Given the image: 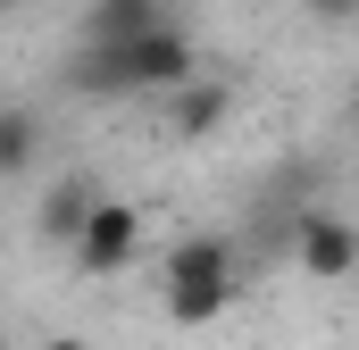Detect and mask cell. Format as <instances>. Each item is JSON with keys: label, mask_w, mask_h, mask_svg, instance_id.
I'll return each mask as SVG.
<instances>
[{"label": "cell", "mask_w": 359, "mask_h": 350, "mask_svg": "<svg viewBox=\"0 0 359 350\" xmlns=\"http://www.w3.org/2000/svg\"><path fill=\"white\" fill-rule=\"evenodd\" d=\"M117 59H126V92H184L201 76V42L184 34V17L142 34V42H117Z\"/></svg>", "instance_id": "1"}, {"label": "cell", "mask_w": 359, "mask_h": 350, "mask_svg": "<svg viewBox=\"0 0 359 350\" xmlns=\"http://www.w3.org/2000/svg\"><path fill=\"white\" fill-rule=\"evenodd\" d=\"M284 251L301 259V275H318V284H351L359 275V225L334 217V209H301Z\"/></svg>", "instance_id": "2"}, {"label": "cell", "mask_w": 359, "mask_h": 350, "mask_svg": "<svg viewBox=\"0 0 359 350\" xmlns=\"http://www.w3.org/2000/svg\"><path fill=\"white\" fill-rule=\"evenodd\" d=\"M134 259H142V209L134 200H100L92 225H84V242H76V267L109 284V275H126Z\"/></svg>", "instance_id": "3"}, {"label": "cell", "mask_w": 359, "mask_h": 350, "mask_svg": "<svg viewBox=\"0 0 359 350\" xmlns=\"http://www.w3.org/2000/svg\"><path fill=\"white\" fill-rule=\"evenodd\" d=\"M100 200H109V192H100V175H84V167L50 175V192H42V209H34V234H42V242H59V251H76Z\"/></svg>", "instance_id": "4"}, {"label": "cell", "mask_w": 359, "mask_h": 350, "mask_svg": "<svg viewBox=\"0 0 359 350\" xmlns=\"http://www.w3.org/2000/svg\"><path fill=\"white\" fill-rule=\"evenodd\" d=\"M159 25H176L168 0H92V8H84V42H100V50L142 42V34H159Z\"/></svg>", "instance_id": "5"}, {"label": "cell", "mask_w": 359, "mask_h": 350, "mask_svg": "<svg viewBox=\"0 0 359 350\" xmlns=\"http://www.w3.org/2000/svg\"><path fill=\"white\" fill-rule=\"evenodd\" d=\"M159 284H168V292H176V284H234V242H226V234H192V242H176L168 267H159Z\"/></svg>", "instance_id": "6"}, {"label": "cell", "mask_w": 359, "mask_h": 350, "mask_svg": "<svg viewBox=\"0 0 359 350\" xmlns=\"http://www.w3.org/2000/svg\"><path fill=\"white\" fill-rule=\"evenodd\" d=\"M59 84L84 92V100H134V92H126V59H117V50H100V42H76V50H67Z\"/></svg>", "instance_id": "7"}, {"label": "cell", "mask_w": 359, "mask_h": 350, "mask_svg": "<svg viewBox=\"0 0 359 350\" xmlns=\"http://www.w3.org/2000/svg\"><path fill=\"white\" fill-rule=\"evenodd\" d=\"M34 159H42V117L17 108V100H0V183L8 175H34Z\"/></svg>", "instance_id": "8"}, {"label": "cell", "mask_w": 359, "mask_h": 350, "mask_svg": "<svg viewBox=\"0 0 359 350\" xmlns=\"http://www.w3.org/2000/svg\"><path fill=\"white\" fill-rule=\"evenodd\" d=\"M234 108V84H184L176 92V134H217Z\"/></svg>", "instance_id": "9"}, {"label": "cell", "mask_w": 359, "mask_h": 350, "mask_svg": "<svg viewBox=\"0 0 359 350\" xmlns=\"http://www.w3.org/2000/svg\"><path fill=\"white\" fill-rule=\"evenodd\" d=\"M226 300H234V284H176V292H168V317H176V326H217Z\"/></svg>", "instance_id": "10"}, {"label": "cell", "mask_w": 359, "mask_h": 350, "mask_svg": "<svg viewBox=\"0 0 359 350\" xmlns=\"http://www.w3.org/2000/svg\"><path fill=\"white\" fill-rule=\"evenodd\" d=\"M309 17H318V25H351L359 0H309Z\"/></svg>", "instance_id": "11"}, {"label": "cell", "mask_w": 359, "mask_h": 350, "mask_svg": "<svg viewBox=\"0 0 359 350\" xmlns=\"http://www.w3.org/2000/svg\"><path fill=\"white\" fill-rule=\"evenodd\" d=\"M42 350H92V342H76V334H59V342H42Z\"/></svg>", "instance_id": "12"}, {"label": "cell", "mask_w": 359, "mask_h": 350, "mask_svg": "<svg viewBox=\"0 0 359 350\" xmlns=\"http://www.w3.org/2000/svg\"><path fill=\"white\" fill-rule=\"evenodd\" d=\"M0 8H25V0H0Z\"/></svg>", "instance_id": "13"}, {"label": "cell", "mask_w": 359, "mask_h": 350, "mask_svg": "<svg viewBox=\"0 0 359 350\" xmlns=\"http://www.w3.org/2000/svg\"><path fill=\"white\" fill-rule=\"evenodd\" d=\"M0 350H8V334H0Z\"/></svg>", "instance_id": "14"}, {"label": "cell", "mask_w": 359, "mask_h": 350, "mask_svg": "<svg viewBox=\"0 0 359 350\" xmlns=\"http://www.w3.org/2000/svg\"><path fill=\"white\" fill-rule=\"evenodd\" d=\"M351 292H359V275H351Z\"/></svg>", "instance_id": "15"}]
</instances>
